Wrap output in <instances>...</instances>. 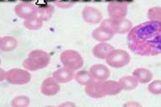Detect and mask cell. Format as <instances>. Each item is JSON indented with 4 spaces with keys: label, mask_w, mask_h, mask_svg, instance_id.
I'll return each mask as SVG.
<instances>
[{
    "label": "cell",
    "mask_w": 161,
    "mask_h": 107,
    "mask_svg": "<svg viewBox=\"0 0 161 107\" xmlns=\"http://www.w3.org/2000/svg\"><path fill=\"white\" fill-rule=\"evenodd\" d=\"M160 21H149L136 26L129 32V47L141 56H155L161 52Z\"/></svg>",
    "instance_id": "cell-1"
},
{
    "label": "cell",
    "mask_w": 161,
    "mask_h": 107,
    "mask_svg": "<svg viewBox=\"0 0 161 107\" xmlns=\"http://www.w3.org/2000/svg\"><path fill=\"white\" fill-rule=\"evenodd\" d=\"M50 57L49 54L43 50H36L31 51L28 57L23 63L24 67L30 71H36L43 69L49 64Z\"/></svg>",
    "instance_id": "cell-2"
},
{
    "label": "cell",
    "mask_w": 161,
    "mask_h": 107,
    "mask_svg": "<svg viewBox=\"0 0 161 107\" xmlns=\"http://www.w3.org/2000/svg\"><path fill=\"white\" fill-rule=\"evenodd\" d=\"M60 59L64 67L73 71L78 70L83 66V57L78 51L69 49L63 51L60 54Z\"/></svg>",
    "instance_id": "cell-3"
},
{
    "label": "cell",
    "mask_w": 161,
    "mask_h": 107,
    "mask_svg": "<svg viewBox=\"0 0 161 107\" xmlns=\"http://www.w3.org/2000/svg\"><path fill=\"white\" fill-rule=\"evenodd\" d=\"M101 24L105 26L115 34H125L129 33L133 28V24L130 20L124 18L104 20Z\"/></svg>",
    "instance_id": "cell-4"
},
{
    "label": "cell",
    "mask_w": 161,
    "mask_h": 107,
    "mask_svg": "<svg viewBox=\"0 0 161 107\" xmlns=\"http://www.w3.org/2000/svg\"><path fill=\"white\" fill-rule=\"evenodd\" d=\"M130 54L127 51L115 49L105 58L106 63L114 68H121L127 66L130 63Z\"/></svg>",
    "instance_id": "cell-5"
},
{
    "label": "cell",
    "mask_w": 161,
    "mask_h": 107,
    "mask_svg": "<svg viewBox=\"0 0 161 107\" xmlns=\"http://www.w3.org/2000/svg\"><path fill=\"white\" fill-rule=\"evenodd\" d=\"M107 13L110 18H125L128 12V3L123 1H112L108 3Z\"/></svg>",
    "instance_id": "cell-6"
},
{
    "label": "cell",
    "mask_w": 161,
    "mask_h": 107,
    "mask_svg": "<svg viewBox=\"0 0 161 107\" xmlns=\"http://www.w3.org/2000/svg\"><path fill=\"white\" fill-rule=\"evenodd\" d=\"M6 79L14 85H24L30 81L31 76L26 70L19 69H11L6 72Z\"/></svg>",
    "instance_id": "cell-7"
},
{
    "label": "cell",
    "mask_w": 161,
    "mask_h": 107,
    "mask_svg": "<svg viewBox=\"0 0 161 107\" xmlns=\"http://www.w3.org/2000/svg\"><path fill=\"white\" fill-rule=\"evenodd\" d=\"M14 12L17 16L25 20L36 16L37 7L32 3L23 2L16 6Z\"/></svg>",
    "instance_id": "cell-8"
},
{
    "label": "cell",
    "mask_w": 161,
    "mask_h": 107,
    "mask_svg": "<svg viewBox=\"0 0 161 107\" xmlns=\"http://www.w3.org/2000/svg\"><path fill=\"white\" fill-rule=\"evenodd\" d=\"M82 17L84 21L91 24H97L103 19L102 13L97 8L86 6L82 10Z\"/></svg>",
    "instance_id": "cell-9"
},
{
    "label": "cell",
    "mask_w": 161,
    "mask_h": 107,
    "mask_svg": "<svg viewBox=\"0 0 161 107\" xmlns=\"http://www.w3.org/2000/svg\"><path fill=\"white\" fill-rule=\"evenodd\" d=\"M89 72L94 80L98 82L106 81L111 75L109 68L104 64H96L91 66Z\"/></svg>",
    "instance_id": "cell-10"
},
{
    "label": "cell",
    "mask_w": 161,
    "mask_h": 107,
    "mask_svg": "<svg viewBox=\"0 0 161 107\" xmlns=\"http://www.w3.org/2000/svg\"><path fill=\"white\" fill-rule=\"evenodd\" d=\"M60 89L59 83L53 77L46 78L42 82L41 88L42 94L47 96L56 95L59 93Z\"/></svg>",
    "instance_id": "cell-11"
},
{
    "label": "cell",
    "mask_w": 161,
    "mask_h": 107,
    "mask_svg": "<svg viewBox=\"0 0 161 107\" xmlns=\"http://www.w3.org/2000/svg\"><path fill=\"white\" fill-rule=\"evenodd\" d=\"M92 35L95 40L100 42H104L112 39L114 34L107 27L100 24V26L93 30Z\"/></svg>",
    "instance_id": "cell-12"
},
{
    "label": "cell",
    "mask_w": 161,
    "mask_h": 107,
    "mask_svg": "<svg viewBox=\"0 0 161 107\" xmlns=\"http://www.w3.org/2000/svg\"><path fill=\"white\" fill-rule=\"evenodd\" d=\"M75 71L65 67L57 69L53 72V77L59 83H68L74 78Z\"/></svg>",
    "instance_id": "cell-13"
},
{
    "label": "cell",
    "mask_w": 161,
    "mask_h": 107,
    "mask_svg": "<svg viewBox=\"0 0 161 107\" xmlns=\"http://www.w3.org/2000/svg\"><path fill=\"white\" fill-rule=\"evenodd\" d=\"M102 82L94 81L85 86V93L93 99H100L105 97L102 87Z\"/></svg>",
    "instance_id": "cell-14"
},
{
    "label": "cell",
    "mask_w": 161,
    "mask_h": 107,
    "mask_svg": "<svg viewBox=\"0 0 161 107\" xmlns=\"http://www.w3.org/2000/svg\"><path fill=\"white\" fill-rule=\"evenodd\" d=\"M115 49L112 45L106 42H100L93 47L92 52L96 58L105 59L110 52Z\"/></svg>",
    "instance_id": "cell-15"
},
{
    "label": "cell",
    "mask_w": 161,
    "mask_h": 107,
    "mask_svg": "<svg viewBox=\"0 0 161 107\" xmlns=\"http://www.w3.org/2000/svg\"><path fill=\"white\" fill-rule=\"evenodd\" d=\"M102 87L105 96H115L123 90L119 82L112 80L102 82Z\"/></svg>",
    "instance_id": "cell-16"
},
{
    "label": "cell",
    "mask_w": 161,
    "mask_h": 107,
    "mask_svg": "<svg viewBox=\"0 0 161 107\" xmlns=\"http://www.w3.org/2000/svg\"><path fill=\"white\" fill-rule=\"evenodd\" d=\"M133 76L137 79L139 83L146 84L151 82L153 78V74L150 70L144 68L135 69Z\"/></svg>",
    "instance_id": "cell-17"
},
{
    "label": "cell",
    "mask_w": 161,
    "mask_h": 107,
    "mask_svg": "<svg viewBox=\"0 0 161 107\" xmlns=\"http://www.w3.org/2000/svg\"><path fill=\"white\" fill-rule=\"evenodd\" d=\"M18 41L15 38L6 36L0 38V50L5 52L12 51L17 48Z\"/></svg>",
    "instance_id": "cell-18"
},
{
    "label": "cell",
    "mask_w": 161,
    "mask_h": 107,
    "mask_svg": "<svg viewBox=\"0 0 161 107\" xmlns=\"http://www.w3.org/2000/svg\"><path fill=\"white\" fill-rule=\"evenodd\" d=\"M54 11V7L50 4H47L37 7L36 16L42 21H46L51 18Z\"/></svg>",
    "instance_id": "cell-19"
},
{
    "label": "cell",
    "mask_w": 161,
    "mask_h": 107,
    "mask_svg": "<svg viewBox=\"0 0 161 107\" xmlns=\"http://www.w3.org/2000/svg\"><path fill=\"white\" fill-rule=\"evenodd\" d=\"M74 79L75 81L81 85L86 86L95 81L89 71L80 70L75 74Z\"/></svg>",
    "instance_id": "cell-20"
},
{
    "label": "cell",
    "mask_w": 161,
    "mask_h": 107,
    "mask_svg": "<svg viewBox=\"0 0 161 107\" xmlns=\"http://www.w3.org/2000/svg\"><path fill=\"white\" fill-rule=\"evenodd\" d=\"M122 89L126 91H131L137 88L139 82L133 76H125L119 80Z\"/></svg>",
    "instance_id": "cell-21"
},
{
    "label": "cell",
    "mask_w": 161,
    "mask_h": 107,
    "mask_svg": "<svg viewBox=\"0 0 161 107\" xmlns=\"http://www.w3.org/2000/svg\"><path fill=\"white\" fill-rule=\"evenodd\" d=\"M42 25L43 21L36 16L25 19L24 22L25 27L30 30H37L40 29Z\"/></svg>",
    "instance_id": "cell-22"
},
{
    "label": "cell",
    "mask_w": 161,
    "mask_h": 107,
    "mask_svg": "<svg viewBox=\"0 0 161 107\" xmlns=\"http://www.w3.org/2000/svg\"><path fill=\"white\" fill-rule=\"evenodd\" d=\"M29 104V99L24 96L16 97L12 101V105L14 107H27Z\"/></svg>",
    "instance_id": "cell-23"
},
{
    "label": "cell",
    "mask_w": 161,
    "mask_h": 107,
    "mask_svg": "<svg viewBox=\"0 0 161 107\" xmlns=\"http://www.w3.org/2000/svg\"><path fill=\"white\" fill-rule=\"evenodd\" d=\"M148 17L150 21L161 22V8L160 7H153L148 10Z\"/></svg>",
    "instance_id": "cell-24"
},
{
    "label": "cell",
    "mask_w": 161,
    "mask_h": 107,
    "mask_svg": "<svg viewBox=\"0 0 161 107\" xmlns=\"http://www.w3.org/2000/svg\"><path fill=\"white\" fill-rule=\"evenodd\" d=\"M148 90L151 94L158 95L161 94V82L160 80H156L151 82L148 85Z\"/></svg>",
    "instance_id": "cell-25"
},
{
    "label": "cell",
    "mask_w": 161,
    "mask_h": 107,
    "mask_svg": "<svg viewBox=\"0 0 161 107\" xmlns=\"http://www.w3.org/2000/svg\"><path fill=\"white\" fill-rule=\"evenodd\" d=\"M75 0H55L57 6L60 8L66 9L71 8L74 5Z\"/></svg>",
    "instance_id": "cell-26"
},
{
    "label": "cell",
    "mask_w": 161,
    "mask_h": 107,
    "mask_svg": "<svg viewBox=\"0 0 161 107\" xmlns=\"http://www.w3.org/2000/svg\"><path fill=\"white\" fill-rule=\"evenodd\" d=\"M6 72L4 69L0 68V82H3L6 79Z\"/></svg>",
    "instance_id": "cell-27"
},
{
    "label": "cell",
    "mask_w": 161,
    "mask_h": 107,
    "mask_svg": "<svg viewBox=\"0 0 161 107\" xmlns=\"http://www.w3.org/2000/svg\"><path fill=\"white\" fill-rule=\"evenodd\" d=\"M1 59H0V64H1Z\"/></svg>",
    "instance_id": "cell-28"
},
{
    "label": "cell",
    "mask_w": 161,
    "mask_h": 107,
    "mask_svg": "<svg viewBox=\"0 0 161 107\" xmlns=\"http://www.w3.org/2000/svg\"><path fill=\"white\" fill-rule=\"evenodd\" d=\"M0 38H1V37H0Z\"/></svg>",
    "instance_id": "cell-29"
}]
</instances>
